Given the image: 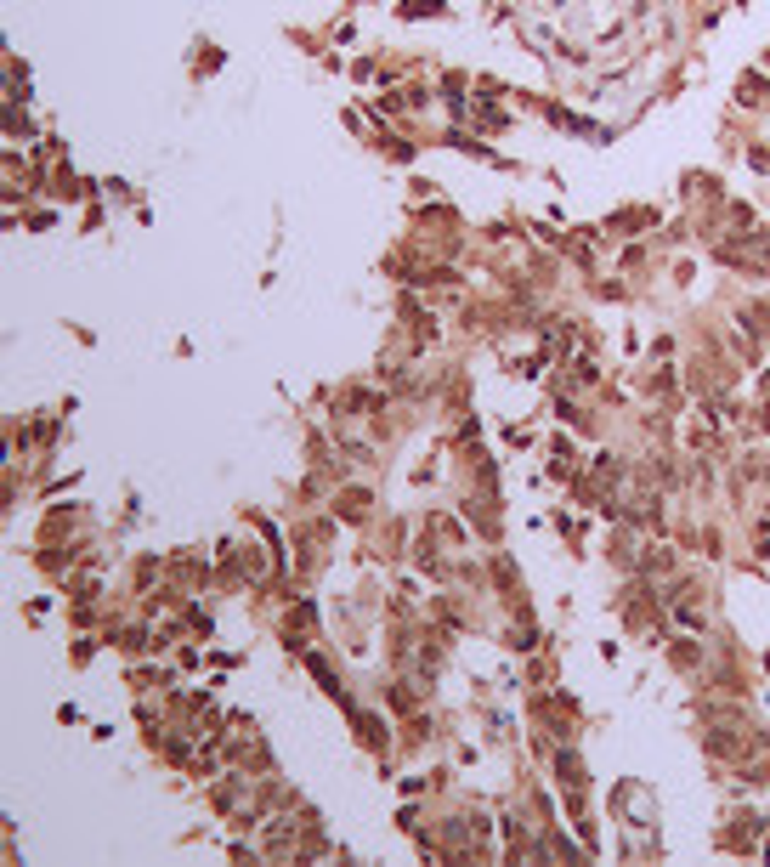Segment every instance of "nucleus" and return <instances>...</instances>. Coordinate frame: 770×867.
<instances>
[{"instance_id": "obj_1", "label": "nucleus", "mask_w": 770, "mask_h": 867, "mask_svg": "<svg viewBox=\"0 0 770 867\" xmlns=\"http://www.w3.org/2000/svg\"><path fill=\"white\" fill-rule=\"evenodd\" d=\"M742 102H754V108H765V102H770V86H765L759 74H747V80H742Z\"/></svg>"}]
</instances>
